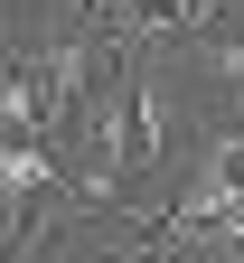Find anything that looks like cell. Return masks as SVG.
<instances>
[{
  "label": "cell",
  "instance_id": "cell-3",
  "mask_svg": "<svg viewBox=\"0 0 244 263\" xmlns=\"http://www.w3.org/2000/svg\"><path fill=\"white\" fill-rule=\"evenodd\" d=\"M207 263H244V245H207Z\"/></svg>",
  "mask_w": 244,
  "mask_h": 263
},
{
  "label": "cell",
  "instance_id": "cell-2",
  "mask_svg": "<svg viewBox=\"0 0 244 263\" xmlns=\"http://www.w3.org/2000/svg\"><path fill=\"white\" fill-rule=\"evenodd\" d=\"M0 188H10V235L28 245L57 216V141H10L0 151Z\"/></svg>",
  "mask_w": 244,
  "mask_h": 263
},
{
  "label": "cell",
  "instance_id": "cell-1",
  "mask_svg": "<svg viewBox=\"0 0 244 263\" xmlns=\"http://www.w3.org/2000/svg\"><path fill=\"white\" fill-rule=\"evenodd\" d=\"M169 141H179V113H169V85L151 76L141 47H113V76L94 85V104L76 122V197H94V207H113L122 188H141Z\"/></svg>",
  "mask_w": 244,
  "mask_h": 263
}]
</instances>
